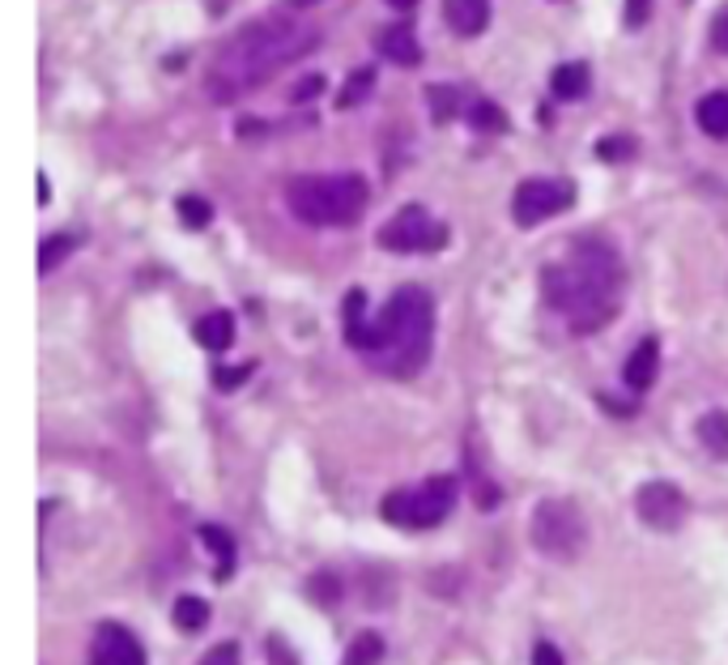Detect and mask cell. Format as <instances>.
<instances>
[{
	"label": "cell",
	"instance_id": "11",
	"mask_svg": "<svg viewBox=\"0 0 728 665\" xmlns=\"http://www.w3.org/2000/svg\"><path fill=\"white\" fill-rule=\"evenodd\" d=\"M656 371H661V342L656 337H643L634 346V355L627 358V389L631 393H647L656 384Z\"/></svg>",
	"mask_w": 728,
	"mask_h": 665
},
{
	"label": "cell",
	"instance_id": "16",
	"mask_svg": "<svg viewBox=\"0 0 728 665\" xmlns=\"http://www.w3.org/2000/svg\"><path fill=\"white\" fill-rule=\"evenodd\" d=\"M699 440H703V448H707L712 457L728 460V414L725 409H712V414L699 418Z\"/></svg>",
	"mask_w": 728,
	"mask_h": 665
},
{
	"label": "cell",
	"instance_id": "13",
	"mask_svg": "<svg viewBox=\"0 0 728 665\" xmlns=\"http://www.w3.org/2000/svg\"><path fill=\"white\" fill-rule=\"evenodd\" d=\"M193 333L205 350L222 355V350H231V342H235V316H231V311H209V316L196 320Z\"/></svg>",
	"mask_w": 728,
	"mask_h": 665
},
{
	"label": "cell",
	"instance_id": "19",
	"mask_svg": "<svg viewBox=\"0 0 728 665\" xmlns=\"http://www.w3.org/2000/svg\"><path fill=\"white\" fill-rule=\"evenodd\" d=\"M380 657H384V640H380L375 631H362V636L349 644V653H345L341 665H380Z\"/></svg>",
	"mask_w": 728,
	"mask_h": 665
},
{
	"label": "cell",
	"instance_id": "30",
	"mask_svg": "<svg viewBox=\"0 0 728 665\" xmlns=\"http://www.w3.org/2000/svg\"><path fill=\"white\" fill-rule=\"evenodd\" d=\"M712 44H716V51H725L728 56V9L716 17V26H712Z\"/></svg>",
	"mask_w": 728,
	"mask_h": 665
},
{
	"label": "cell",
	"instance_id": "28",
	"mask_svg": "<svg viewBox=\"0 0 728 665\" xmlns=\"http://www.w3.org/2000/svg\"><path fill=\"white\" fill-rule=\"evenodd\" d=\"M431 102H435V115L439 120H447V115H452V107H456V95H452V90H431Z\"/></svg>",
	"mask_w": 728,
	"mask_h": 665
},
{
	"label": "cell",
	"instance_id": "22",
	"mask_svg": "<svg viewBox=\"0 0 728 665\" xmlns=\"http://www.w3.org/2000/svg\"><path fill=\"white\" fill-rule=\"evenodd\" d=\"M371 82H375V73H371V69H358V73L349 77V90L337 99V107H354V102H362L367 95H371Z\"/></svg>",
	"mask_w": 728,
	"mask_h": 665
},
{
	"label": "cell",
	"instance_id": "25",
	"mask_svg": "<svg viewBox=\"0 0 728 665\" xmlns=\"http://www.w3.org/2000/svg\"><path fill=\"white\" fill-rule=\"evenodd\" d=\"M209 213H213V209L200 201V197H180V218H184L188 226H205Z\"/></svg>",
	"mask_w": 728,
	"mask_h": 665
},
{
	"label": "cell",
	"instance_id": "10",
	"mask_svg": "<svg viewBox=\"0 0 728 665\" xmlns=\"http://www.w3.org/2000/svg\"><path fill=\"white\" fill-rule=\"evenodd\" d=\"M90 665H146V649L124 623H102L95 631Z\"/></svg>",
	"mask_w": 728,
	"mask_h": 665
},
{
	"label": "cell",
	"instance_id": "20",
	"mask_svg": "<svg viewBox=\"0 0 728 665\" xmlns=\"http://www.w3.org/2000/svg\"><path fill=\"white\" fill-rule=\"evenodd\" d=\"M175 623H180L184 631H200V627L209 623V602H200V598H180V602H175Z\"/></svg>",
	"mask_w": 728,
	"mask_h": 665
},
{
	"label": "cell",
	"instance_id": "7",
	"mask_svg": "<svg viewBox=\"0 0 728 665\" xmlns=\"http://www.w3.org/2000/svg\"><path fill=\"white\" fill-rule=\"evenodd\" d=\"M380 244L388 253H439L447 244V226L439 218H431L422 205H405L380 231Z\"/></svg>",
	"mask_w": 728,
	"mask_h": 665
},
{
	"label": "cell",
	"instance_id": "27",
	"mask_svg": "<svg viewBox=\"0 0 728 665\" xmlns=\"http://www.w3.org/2000/svg\"><path fill=\"white\" fill-rule=\"evenodd\" d=\"M647 13H652V0H627V26L631 30H639L647 22Z\"/></svg>",
	"mask_w": 728,
	"mask_h": 665
},
{
	"label": "cell",
	"instance_id": "21",
	"mask_svg": "<svg viewBox=\"0 0 728 665\" xmlns=\"http://www.w3.org/2000/svg\"><path fill=\"white\" fill-rule=\"evenodd\" d=\"M73 248H77V239H73V235H51L48 244H44V253H39V269H44V273L55 269V264L73 253Z\"/></svg>",
	"mask_w": 728,
	"mask_h": 665
},
{
	"label": "cell",
	"instance_id": "1",
	"mask_svg": "<svg viewBox=\"0 0 728 665\" xmlns=\"http://www.w3.org/2000/svg\"><path fill=\"white\" fill-rule=\"evenodd\" d=\"M362 291L345 299V337L354 350H362L371 367L384 375L409 380L427 367L431 346H435V304L422 286H400L388 304L380 307L371 320L362 316Z\"/></svg>",
	"mask_w": 728,
	"mask_h": 665
},
{
	"label": "cell",
	"instance_id": "17",
	"mask_svg": "<svg viewBox=\"0 0 728 665\" xmlns=\"http://www.w3.org/2000/svg\"><path fill=\"white\" fill-rule=\"evenodd\" d=\"M550 86H554L558 99H580L583 90H588V64H580V60L576 64H558Z\"/></svg>",
	"mask_w": 728,
	"mask_h": 665
},
{
	"label": "cell",
	"instance_id": "18",
	"mask_svg": "<svg viewBox=\"0 0 728 665\" xmlns=\"http://www.w3.org/2000/svg\"><path fill=\"white\" fill-rule=\"evenodd\" d=\"M200 542L213 546V555H218V576L226 580V576H231V563H235V542H231V533L218 529V525H200Z\"/></svg>",
	"mask_w": 728,
	"mask_h": 665
},
{
	"label": "cell",
	"instance_id": "24",
	"mask_svg": "<svg viewBox=\"0 0 728 665\" xmlns=\"http://www.w3.org/2000/svg\"><path fill=\"white\" fill-rule=\"evenodd\" d=\"M596 153H601L605 162H622V158H631L634 153V141L631 137H605V141L596 146Z\"/></svg>",
	"mask_w": 728,
	"mask_h": 665
},
{
	"label": "cell",
	"instance_id": "4",
	"mask_svg": "<svg viewBox=\"0 0 728 665\" xmlns=\"http://www.w3.org/2000/svg\"><path fill=\"white\" fill-rule=\"evenodd\" d=\"M286 205L307 226H349L367 209V180L362 175H303V180H291Z\"/></svg>",
	"mask_w": 728,
	"mask_h": 665
},
{
	"label": "cell",
	"instance_id": "3",
	"mask_svg": "<svg viewBox=\"0 0 728 665\" xmlns=\"http://www.w3.org/2000/svg\"><path fill=\"white\" fill-rule=\"evenodd\" d=\"M545 304L563 311L576 333H592L618 316L627 299V269L605 239H580L567 260L541 269Z\"/></svg>",
	"mask_w": 728,
	"mask_h": 665
},
{
	"label": "cell",
	"instance_id": "8",
	"mask_svg": "<svg viewBox=\"0 0 728 665\" xmlns=\"http://www.w3.org/2000/svg\"><path fill=\"white\" fill-rule=\"evenodd\" d=\"M571 201H576L571 180H525V184L516 188L511 213H516L520 226H536V222H545V218L571 209Z\"/></svg>",
	"mask_w": 728,
	"mask_h": 665
},
{
	"label": "cell",
	"instance_id": "23",
	"mask_svg": "<svg viewBox=\"0 0 728 665\" xmlns=\"http://www.w3.org/2000/svg\"><path fill=\"white\" fill-rule=\"evenodd\" d=\"M239 644L235 640H222V644H213L205 657H200V665H239Z\"/></svg>",
	"mask_w": 728,
	"mask_h": 665
},
{
	"label": "cell",
	"instance_id": "32",
	"mask_svg": "<svg viewBox=\"0 0 728 665\" xmlns=\"http://www.w3.org/2000/svg\"><path fill=\"white\" fill-rule=\"evenodd\" d=\"M392 9H400V13H409V9H414V4H418V0H388Z\"/></svg>",
	"mask_w": 728,
	"mask_h": 665
},
{
	"label": "cell",
	"instance_id": "14",
	"mask_svg": "<svg viewBox=\"0 0 728 665\" xmlns=\"http://www.w3.org/2000/svg\"><path fill=\"white\" fill-rule=\"evenodd\" d=\"M380 51L388 56L392 64H418L422 60V48H418V35L409 30V22H396L380 35Z\"/></svg>",
	"mask_w": 728,
	"mask_h": 665
},
{
	"label": "cell",
	"instance_id": "33",
	"mask_svg": "<svg viewBox=\"0 0 728 665\" xmlns=\"http://www.w3.org/2000/svg\"><path fill=\"white\" fill-rule=\"evenodd\" d=\"M291 4H298V9H307V4H320V0H291Z\"/></svg>",
	"mask_w": 728,
	"mask_h": 665
},
{
	"label": "cell",
	"instance_id": "5",
	"mask_svg": "<svg viewBox=\"0 0 728 665\" xmlns=\"http://www.w3.org/2000/svg\"><path fill=\"white\" fill-rule=\"evenodd\" d=\"M456 508V478H427L422 487H400L384 500V520L396 529H435Z\"/></svg>",
	"mask_w": 728,
	"mask_h": 665
},
{
	"label": "cell",
	"instance_id": "15",
	"mask_svg": "<svg viewBox=\"0 0 728 665\" xmlns=\"http://www.w3.org/2000/svg\"><path fill=\"white\" fill-rule=\"evenodd\" d=\"M694 120L707 137H728V90H716V95H703L699 107H694Z\"/></svg>",
	"mask_w": 728,
	"mask_h": 665
},
{
	"label": "cell",
	"instance_id": "2",
	"mask_svg": "<svg viewBox=\"0 0 728 665\" xmlns=\"http://www.w3.org/2000/svg\"><path fill=\"white\" fill-rule=\"evenodd\" d=\"M320 44V30L298 17H260L251 26L235 30L209 64V95L218 102H231L239 95L260 90L269 77L291 69L307 51Z\"/></svg>",
	"mask_w": 728,
	"mask_h": 665
},
{
	"label": "cell",
	"instance_id": "9",
	"mask_svg": "<svg viewBox=\"0 0 728 665\" xmlns=\"http://www.w3.org/2000/svg\"><path fill=\"white\" fill-rule=\"evenodd\" d=\"M634 512H639V520L647 529L669 533V529H678L686 520V495L674 482H643L639 495H634Z\"/></svg>",
	"mask_w": 728,
	"mask_h": 665
},
{
	"label": "cell",
	"instance_id": "12",
	"mask_svg": "<svg viewBox=\"0 0 728 665\" xmlns=\"http://www.w3.org/2000/svg\"><path fill=\"white\" fill-rule=\"evenodd\" d=\"M443 13H447V26L465 39L482 35L485 22H490V0H443Z\"/></svg>",
	"mask_w": 728,
	"mask_h": 665
},
{
	"label": "cell",
	"instance_id": "31",
	"mask_svg": "<svg viewBox=\"0 0 728 665\" xmlns=\"http://www.w3.org/2000/svg\"><path fill=\"white\" fill-rule=\"evenodd\" d=\"M247 371H251V367H239V371H218V389H235V384H243V380H247Z\"/></svg>",
	"mask_w": 728,
	"mask_h": 665
},
{
	"label": "cell",
	"instance_id": "26",
	"mask_svg": "<svg viewBox=\"0 0 728 665\" xmlns=\"http://www.w3.org/2000/svg\"><path fill=\"white\" fill-rule=\"evenodd\" d=\"M473 124L485 128V133H498V128H503V111H498L494 102H478V107H473Z\"/></svg>",
	"mask_w": 728,
	"mask_h": 665
},
{
	"label": "cell",
	"instance_id": "29",
	"mask_svg": "<svg viewBox=\"0 0 728 665\" xmlns=\"http://www.w3.org/2000/svg\"><path fill=\"white\" fill-rule=\"evenodd\" d=\"M533 665H563V653H558L554 644H545V640H541V644L533 649Z\"/></svg>",
	"mask_w": 728,
	"mask_h": 665
},
{
	"label": "cell",
	"instance_id": "6",
	"mask_svg": "<svg viewBox=\"0 0 728 665\" xmlns=\"http://www.w3.org/2000/svg\"><path fill=\"white\" fill-rule=\"evenodd\" d=\"M588 542L583 512L567 500H545L533 512V546L550 559H576Z\"/></svg>",
	"mask_w": 728,
	"mask_h": 665
}]
</instances>
